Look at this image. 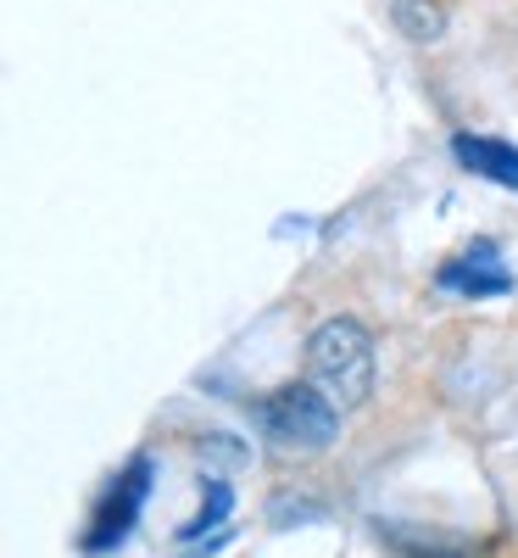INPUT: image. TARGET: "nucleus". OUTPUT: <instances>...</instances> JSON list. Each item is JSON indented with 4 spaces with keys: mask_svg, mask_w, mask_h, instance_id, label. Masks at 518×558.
Segmentation results:
<instances>
[{
    "mask_svg": "<svg viewBox=\"0 0 518 558\" xmlns=\"http://www.w3.org/2000/svg\"><path fill=\"white\" fill-rule=\"evenodd\" d=\"M307 368L312 386L329 391L341 408H362L373 391V336L357 318H329L307 341Z\"/></svg>",
    "mask_w": 518,
    "mask_h": 558,
    "instance_id": "f257e3e1",
    "label": "nucleus"
},
{
    "mask_svg": "<svg viewBox=\"0 0 518 558\" xmlns=\"http://www.w3.org/2000/svg\"><path fill=\"white\" fill-rule=\"evenodd\" d=\"M257 425L285 452H323L341 430V402L318 386H285L257 402Z\"/></svg>",
    "mask_w": 518,
    "mask_h": 558,
    "instance_id": "f03ea898",
    "label": "nucleus"
},
{
    "mask_svg": "<svg viewBox=\"0 0 518 558\" xmlns=\"http://www.w3.org/2000/svg\"><path fill=\"white\" fill-rule=\"evenodd\" d=\"M146 481H151V463L139 458L134 470L107 492V502L96 508V520H89V536H84V547H112V542H123L128 536V525H134V514H139V502H146Z\"/></svg>",
    "mask_w": 518,
    "mask_h": 558,
    "instance_id": "7ed1b4c3",
    "label": "nucleus"
},
{
    "mask_svg": "<svg viewBox=\"0 0 518 558\" xmlns=\"http://www.w3.org/2000/svg\"><path fill=\"white\" fill-rule=\"evenodd\" d=\"M441 286L446 291H462V296H502L513 286V274L496 263V246H474V252H462L457 263L441 268Z\"/></svg>",
    "mask_w": 518,
    "mask_h": 558,
    "instance_id": "20e7f679",
    "label": "nucleus"
},
{
    "mask_svg": "<svg viewBox=\"0 0 518 558\" xmlns=\"http://www.w3.org/2000/svg\"><path fill=\"white\" fill-rule=\"evenodd\" d=\"M452 151H457V162H462V168H474V173H485V179L507 184V191H518V151H513V146H502V140L457 134V140H452Z\"/></svg>",
    "mask_w": 518,
    "mask_h": 558,
    "instance_id": "39448f33",
    "label": "nucleus"
},
{
    "mask_svg": "<svg viewBox=\"0 0 518 558\" xmlns=\"http://www.w3.org/2000/svg\"><path fill=\"white\" fill-rule=\"evenodd\" d=\"M396 23H402L407 39L430 45V39L446 34V7H441V0H396Z\"/></svg>",
    "mask_w": 518,
    "mask_h": 558,
    "instance_id": "423d86ee",
    "label": "nucleus"
},
{
    "mask_svg": "<svg viewBox=\"0 0 518 558\" xmlns=\"http://www.w3.org/2000/svg\"><path fill=\"white\" fill-rule=\"evenodd\" d=\"M223 514H229V486H223V481H212V502L201 508V520H196V525H184V536H201V531H207V525H218Z\"/></svg>",
    "mask_w": 518,
    "mask_h": 558,
    "instance_id": "0eeeda50",
    "label": "nucleus"
}]
</instances>
